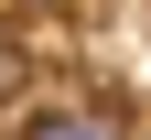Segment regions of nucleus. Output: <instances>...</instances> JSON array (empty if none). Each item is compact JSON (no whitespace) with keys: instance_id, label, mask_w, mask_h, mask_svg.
<instances>
[{"instance_id":"nucleus-1","label":"nucleus","mask_w":151,"mask_h":140,"mask_svg":"<svg viewBox=\"0 0 151 140\" xmlns=\"http://www.w3.org/2000/svg\"><path fill=\"white\" fill-rule=\"evenodd\" d=\"M22 140H129V129H119L108 108H32Z\"/></svg>"},{"instance_id":"nucleus-2","label":"nucleus","mask_w":151,"mask_h":140,"mask_svg":"<svg viewBox=\"0 0 151 140\" xmlns=\"http://www.w3.org/2000/svg\"><path fill=\"white\" fill-rule=\"evenodd\" d=\"M22 11H54V0H22Z\"/></svg>"}]
</instances>
